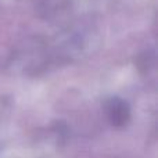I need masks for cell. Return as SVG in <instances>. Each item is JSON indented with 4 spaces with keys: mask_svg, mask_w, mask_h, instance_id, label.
Masks as SVG:
<instances>
[{
    "mask_svg": "<svg viewBox=\"0 0 158 158\" xmlns=\"http://www.w3.org/2000/svg\"><path fill=\"white\" fill-rule=\"evenodd\" d=\"M107 114H108V118L111 119L112 125H117V126L125 125L126 121L129 119L128 107L119 98H112L110 101L108 107H107Z\"/></svg>",
    "mask_w": 158,
    "mask_h": 158,
    "instance_id": "obj_1",
    "label": "cell"
}]
</instances>
